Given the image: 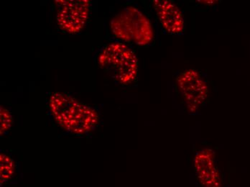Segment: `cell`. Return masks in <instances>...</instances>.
Listing matches in <instances>:
<instances>
[{
    "instance_id": "cell-3",
    "label": "cell",
    "mask_w": 250,
    "mask_h": 187,
    "mask_svg": "<svg viewBox=\"0 0 250 187\" xmlns=\"http://www.w3.org/2000/svg\"><path fill=\"white\" fill-rule=\"evenodd\" d=\"M110 27L112 34L124 42L145 46L153 41L154 30L150 19L132 6L119 12L111 21Z\"/></svg>"
},
{
    "instance_id": "cell-10",
    "label": "cell",
    "mask_w": 250,
    "mask_h": 187,
    "mask_svg": "<svg viewBox=\"0 0 250 187\" xmlns=\"http://www.w3.org/2000/svg\"><path fill=\"white\" fill-rule=\"evenodd\" d=\"M198 2L200 4H205V5H213L218 3V1H213V0H199Z\"/></svg>"
},
{
    "instance_id": "cell-6",
    "label": "cell",
    "mask_w": 250,
    "mask_h": 187,
    "mask_svg": "<svg viewBox=\"0 0 250 187\" xmlns=\"http://www.w3.org/2000/svg\"><path fill=\"white\" fill-rule=\"evenodd\" d=\"M152 4L166 33L171 35L184 33L185 29L184 14L176 4L169 0H154Z\"/></svg>"
},
{
    "instance_id": "cell-4",
    "label": "cell",
    "mask_w": 250,
    "mask_h": 187,
    "mask_svg": "<svg viewBox=\"0 0 250 187\" xmlns=\"http://www.w3.org/2000/svg\"><path fill=\"white\" fill-rule=\"evenodd\" d=\"M176 86L190 113L197 112L208 98V85L196 70L190 68L181 73Z\"/></svg>"
},
{
    "instance_id": "cell-5",
    "label": "cell",
    "mask_w": 250,
    "mask_h": 187,
    "mask_svg": "<svg viewBox=\"0 0 250 187\" xmlns=\"http://www.w3.org/2000/svg\"><path fill=\"white\" fill-rule=\"evenodd\" d=\"M58 25L65 33H79L86 25L91 1L88 0H56Z\"/></svg>"
},
{
    "instance_id": "cell-2",
    "label": "cell",
    "mask_w": 250,
    "mask_h": 187,
    "mask_svg": "<svg viewBox=\"0 0 250 187\" xmlns=\"http://www.w3.org/2000/svg\"><path fill=\"white\" fill-rule=\"evenodd\" d=\"M98 63L109 77L121 84H130L138 77V58L123 42H114L106 45L99 56Z\"/></svg>"
},
{
    "instance_id": "cell-9",
    "label": "cell",
    "mask_w": 250,
    "mask_h": 187,
    "mask_svg": "<svg viewBox=\"0 0 250 187\" xmlns=\"http://www.w3.org/2000/svg\"><path fill=\"white\" fill-rule=\"evenodd\" d=\"M0 121H1V127H0V133L1 135L8 131L13 125V120L11 113L8 109L2 106L0 107Z\"/></svg>"
},
{
    "instance_id": "cell-1",
    "label": "cell",
    "mask_w": 250,
    "mask_h": 187,
    "mask_svg": "<svg viewBox=\"0 0 250 187\" xmlns=\"http://www.w3.org/2000/svg\"><path fill=\"white\" fill-rule=\"evenodd\" d=\"M49 108L55 121L63 130L77 135L93 131L98 125L99 115L94 108L83 104L69 94L50 96Z\"/></svg>"
},
{
    "instance_id": "cell-8",
    "label": "cell",
    "mask_w": 250,
    "mask_h": 187,
    "mask_svg": "<svg viewBox=\"0 0 250 187\" xmlns=\"http://www.w3.org/2000/svg\"><path fill=\"white\" fill-rule=\"evenodd\" d=\"M15 171V164L11 157L5 153L0 154V184L8 182L13 178Z\"/></svg>"
},
{
    "instance_id": "cell-7",
    "label": "cell",
    "mask_w": 250,
    "mask_h": 187,
    "mask_svg": "<svg viewBox=\"0 0 250 187\" xmlns=\"http://www.w3.org/2000/svg\"><path fill=\"white\" fill-rule=\"evenodd\" d=\"M194 166L198 179L204 187H221L222 177L215 164V153L206 148L196 153Z\"/></svg>"
}]
</instances>
